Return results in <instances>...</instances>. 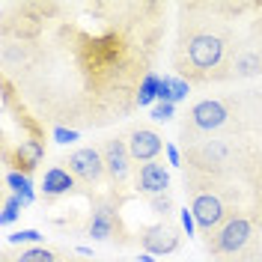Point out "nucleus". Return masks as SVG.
Here are the masks:
<instances>
[{"label": "nucleus", "instance_id": "nucleus-1", "mask_svg": "<svg viewBox=\"0 0 262 262\" xmlns=\"http://www.w3.org/2000/svg\"><path fill=\"white\" fill-rule=\"evenodd\" d=\"M170 12L167 0H3V107L81 134L125 122L158 72Z\"/></svg>", "mask_w": 262, "mask_h": 262}, {"label": "nucleus", "instance_id": "nucleus-2", "mask_svg": "<svg viewBox=\"0 0 262 262\" xmlns=\"http://www.w3.org/2000/svg\"><path fill=\"white\" fill-rule=\"evenodd\" d=\"M173 12L176 36L170 45V75L191 86L229 83V66L250 0H179Z\"/></svg>", "mask_w": 262, "mask_h": 262}, {"label": "nucleus", "instance_id": "nucleus-3", "mask_svg": "<svg viewBox=\"0 0 262 262\" xmlns=\"http://www.w3.org/2000/svg\"><path fill=\"white\" fill-rule=\"evenodd\" d=\"M182 191L188 200V212L196 221V235H212L217 227H224L232 214L245 212V194L227 179L206 176L182 167Z\"/></svg>", "mask_w": 262, "mask_h": 262}, {"label": "nucleus", "instance_id": "nucleus-4", "mask_svg": "<svg viewBox=\"0 0 262 262\" xmlns=\"http://www.w3.org/2000/svg\"><path fill=\"white\" fill-rule=\"evenodd\" d=\"M200 242L212 262H262V227L247 212L232 214Z\"/></svg>", "mask_w": 262, "mask_h": 262}, {"label": "nucleus", "instance_id": "nucleus-5", "mask_svg": "<svg viewBox=\"0 0 262 262\" xmlns=\"http://www.w3.org/2000/svg\"><path fill=\"white\" fill-rule=\"evenodd\" d=\"M90 209L83 212V217L75 224L78 232H83L93 242H107L114 247H134V229L125 224L122 206L125 200L114 196L111 191H86Z\"/></svg>", "mask_w": 262, "mask_h": 262}, {"label": "nucleus", "instance_id": "nucleus-6", "mask_svg": "<svg viewBox=\"0 0 262 262\" xmlns=\"http://www.w3.org/2000/svg\"><path fill=\"white\" fill-rule=\"evenodd\" d=\"M98 149H101V158H104L107 191L128 203L131 196H134V170H137V164H134V158H131V152H128L125 128L101 137L98 140Z\"/></svg>", "mask_w": 262, "mask_h": 262}, {"label": "nucleus", "instance_id": "nucleus-7", "mask_svg": "<svg viewBox=\"0 0 262 262\" xmlns=\"http://www.w3.org/2000/svg\"><path fill=\"white\" fill-rule=\"evenodd\" d=\"M262 78V27L253 18V0H250V12L242 21L238 33V45L235 57L229 66V83H250Z\"/></svg>", "mask_w": 262, "mask_h": 262}, {"label": "nucleus", "instance_id": "nucleus-8", "mask_svg": "<svg viewBox=\"0 0 262 262\" xmlns=\"http://www.w3.org/2000/svg\"><path fill=\"white\" fill-rule=\"evenodd\" d=\"M57 164H63L83 191H107V173H104V158H101L98 143L69 149L66 155L57 158Z\"/></svg>", "mask_w": 262, "mask_h": 262}, {"label": "nucleus", "instance_id": "nucleus-9", "mask_svg": "<svg viewBox=\"0 0 262 262\" xmlns=\"http://www.w3.org/2000/svg\"><path fill=\"white\" fill-rule=\"evenodd\" d=\"M134 242L149 256H170L185 242V227L176 217H155V224H140L134 229Z\"/></svg>", "mask_w": 262, "mask_h": 262}, {"label": "nucleus", "instance_id": "nucleus-10", "mask_svg": "<svg viewBox=\"0 0 262 262\" xmlns=\"http://www.w3.org/2000/svg\"><path fill=\"white\" fill-rule=\"evenodd\" d=\"M125 140H128L134 164L161 161V155L167 152V137L158 131L155 122H146V119H131L125 125Z\"/></svg>", "mask_w": 262, "mask_h": 262}, {"label": "nucleus", "instance_id": "nucleus-11", "mask_svg": "<svg viewBox=\"0 0 262 262\" xmlns=\"http://www.w3.org/2000/svg\"><path fill=\"white\" fill-rule=\"evenodd\" d=\"M45 155H48V143L33 140V137H24V134H21V140L15 143L9 134H3V167H6V170L33 176V173L39 170V164H42Z\"/></svg>", "mask_w": 262, "mask_h": 262}, {"label": "nucleus", "instance_id": "nucleus-12", "mask_svg": "<svg viewBox=\"0 0 262 262\" xmlns=\"http://www.w3.org/2000/svg\"><path fill=\"white\" fill-rule=\"evenodd\" d=\"M83 188L75 182V176L66 170L63 164H51L45 170V176L39 182V203L45 209H54L63 196H72V194H81Z\"/></svg>", "mask_w": 262, "mask_h": 262}, {"label": "nucleus", "instance_id": "nucleus-13", "mask_svg": "<svg viewBox=\"0 0 262 262\" xmlns=\"http://www.w3.org/2000/svg\"><path fill=\"white\" fill-rule=\"evenodd\" d=\"M170 191H173V179H170V170L161 161L137 164V170H134V196L152 200V196L170 194Z\"/></svg>", "mask_w": 262, "mask_h": 262}, {"label": "nucleus", "instance_id": "nucleus-14", "mask_svg": "<svg viewBox=\"0 0 262 262\" xmlns=\"http://www.w3.org/2000/svg\"><path fill=\"white\" fill-rule=\"evenodd\" d=\"M75 256V250H66L60 245H30V247H15L6 245L0 253V262H69Z\"/></svg>", "mask_w": 262, "mask_h": 262}, {"label": "nucleus", "instance_id": "nucleus-15", "mask_svg": "<svg viewBox=\"0 0 262 262\" xmlns=\"http://www.w3.org/2000/svg\"><path fill=\"white\" fill-rule=\"evenodd\" d=\"M3 182H6V188H9L12 194H18L21 200H24V206H33L36 194H33V179L30 176L15 173V170H6V173H3Z\"/></svg>", "mask_w": 262, "mask_h": 262}, {"label": "nucleus", "instance_id": "nucleus-16", "mask_svg": "<svg viewBox=\"0 0 262 262\" xmlns=\"http://www.w3.org/2000/svg\"><path fill=\"white\" fill-rule=\"evenodd\" d=\"M27 206H24V200L18 194H12V191H3V214H0V224H12V221H18V214L24 212Z\"/></svg>", "mask_w": 262, "mask_h": 262}, {"label": "nucleus", "instance_id": "nucleus-17", "mask_svg": "<svg viewBox=\"0 0 262 262\" xmlns=\"http://www.w3.org/2000/svg\"><path fill=\"white\" fill-rule=\"evenodd\" d=\"M158 86H161V75L158 72H152L143 86H140V98H137V107H149V104H155L158 101Z\"/></svg>", "mask_w": 262, "mask_h": 262}, {"label": "nucleus", "instance_id": "nucleus-18", "mask_svg": "<svg viewBox=\"0 0 262 262\" xmlns=\"http://www.w3.org/2000/svg\"><path fill=\"white\" fill-rule=\"evenodd\" d=\"M146 206L155 212V217H176V200H173V191L146 200Z\"/></svg>", "mask_w": 262, "mask_h": 262}, {"label": "nucleus", "instance_id": "nucleus-19", "mask_svg": "<svg viewBox=\"0 0 262 262\" xmlns=\"http://www.w3.org/2000/svg\"><path fill=\"white\" fill-rule=\"evenodd\" d=\"M39 242H42L39 229H15L9 235V245H15V247H30V245H39Z\"/></svg>", "mask_w": 262, "mask_h": 262}, {"label": "nucleus", "instance_id": "nucleus-20", "mask_svg": "<svg viewBox=\"0 0 262 262\" xmlns=\"http://www.w3.org/2000/svg\"><path fill=\"white\" fill-rule=\"evenodd\" d=\"M51 140H57V143H75V140H81V131L66 128V125H54L51 128Z\"/></svg>", "mask_w": 262, "mask_h": 262}, {"label": "nucleus", "instance_id": "nucleus-21", "mask_svg": "<svg viewBox=\"0 0 262 262\" xmlns=\"http://www.w3.org/2000/svg\"><path fill=\"white\" fill-rule=\"evenodd\" d=\"M170 86H173V98H176V104H179V101H188L191 90H194L188 81H182V78H176V75H170Z\"/></svg>", "mask_w": 262, "mask_h": 262}, {"label": "nucleus", "instance_id": "nucleus-22", "mask_svg": "<svg viewBox=\"0 0 262 262\" xmlns=\"http://www.w3.org/2000/svg\"><path fill=\"white\" fill-rule=\"evenodd\" d=\"M173 116H176V104H164V101L152 104V119H158V122H167V119H173Z\"/></svg>", "mask_w": 262, "mask_h": 262}, {"label": "nucleus", "instance_id": "nucleus-23", "mask_svg": "<svg viewBox=\"0 0 262 262\" xmlns=\"http://www.w3.org/2000/svg\"><path fill=\"white\" fill-rule=\"evenodd\" d=\"M158 101L164 104H176V98H173V86H170V75H164L161 78V86H158ZM155 101V104H158Z\"/></svg>", "mask_w": 262, "mask_h": 262}, {"label": "nucleus", "instance_id": "nucleus-24", "mask_svg": "<svg viewBox=\"0 0 262 262\" xmlns=\"http://www.w3.org/2000/svg\"><path fill=\"white\" fill-rule=\"evenodd\" d=\"M167 158H170V167H179V170H182V149L179 146L167 143Z\"/></svg>", "mask_w": 262, "mask_h": 262}, {"label": "nucleus", "instance_id": "nucleus-25", "mask_svg": "<svg viewBox=\"0 0 262 262\" xmlns=\"http://www.w3.org/2000/svg\"><path fill=\"white\" fill-rule=\"evenodd\" d=\"M182 227H185V232H188V235H194V232H196V221H194V214L188 212V209L182 212Z\"/></svg>", "mask_w": 262, "mask_h": 262}, {"label": "nucleus", "instance_id": "nucleus-26", "mask_svg": "<svg viewBox=\"0 0 262 262\" xmlns=\"http://www.w3.org/2000/svg\"><path fill=\"white\" fill-rule=\"evenodd\" d=\"M253 18L259 21V27H262V0H253Z\"/></svg>", "mask_w": 262, "mask_h": 262}]
</instances>
